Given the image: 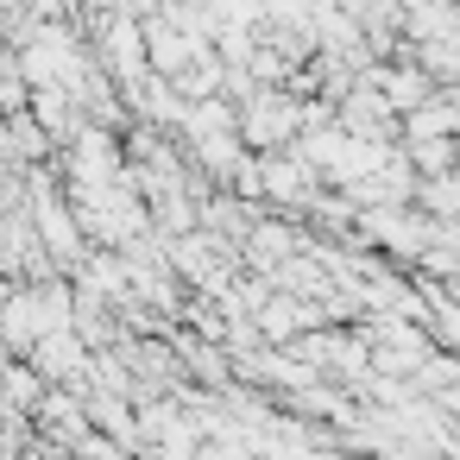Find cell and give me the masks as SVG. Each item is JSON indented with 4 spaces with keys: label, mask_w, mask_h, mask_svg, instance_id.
I'll return each mask as SVG.
<instances>
[{
    "label": "cell",
    "mask_w": 460,
    "mask_h": 460,
    "mask_svg": "<svg viewBox=\"0 0 460 460\" xmlns=\"http://www.w3.org/2000/svg\"><path fill=\"white\" fill-rule=\"evenodd\" d=\"M76 460H120V447H114L108 435H83V441H76Z\"/></svg>",
    "instance_id": "cell-7"
},
{
    "label": "cell",
    "mask_w": 460,
    "mask_h": 460,
    "mask_svg": "<svg viewBox=\"0 0 460 460\" xmlns=\"http://www.w3.org/2000/svg\"><path fill=\"white\" fill-rule=\"evenodd\" d=\"M290 246H296V234H290V227H278V221H265V227H252V234H246V259H252V265H278Z\"/></svg>",
    "instance_id": "cell-5"
},
{
    "label": "cell",
    "mask_w": 460,
    "mask_h": 460,
    "mask_svg": "<svg viewBox=\"0 0 460 460\" xmlns=\"http://www.w3.org/2000/svg\"><path fill=\"white\" fill-rule=\"evenodd\" d=\"M309 183H315V171L303 164V158H265V196L271 202H309Z\"/></svg>",
    "instance_id": "cell-3"
},
{
    "label": "cell",
    "mask_w": 460,
    "mask_h": 460,
    "mask_svg": "<svg viewBox=\"0 0 460 460\" xmlns=\"http://www.w3.org/2000/svg\"><path fill=\"white\" fill-rule=\"evenodd\" d=\"M240 139L271 158V146H284V139L296 146V139H303V108H296L290 95H259V102H246V114H240Z\"/></svg>",
    "instance_id": "cell-1"
},
{
    "label": "cell",
    "mask_w": 460,
    "mask_h": 460,
    "mask_svg": "<svg viewBox=\"0 0 460 460\" xmlns=\"http://www.w3.org/2000/svg\"><path fill=\"white\" fill-rule=\"evenodd\" d=\"M32 120L51 133V139H70L76 133V114H70V89H32Z\"/></svg>",
    "instance_id": "cell-4"
},
{
    "label": "cell",
    "mask_w": 460,
    "mask_h": 460,
    "mask_svg": "<svg viewBox=\"0 0 460 460\" xmlns=\"http://www.w3.org/2000/svg\"><path fill=\"white\" fill-rule=\"evenodd\" d=\"M32 372L39 378H83V341L76 334H45L32 347Z\"/></svg>",
    "instance_id": "cell-2"
},
{
    "label": "cell",
    "mask_w": 460,
    "mask_h": 460,
    "mask_svg": "<svg viewBox=\"0 0 460 460\" xmlns=\"http://www.w3.org/2000/svg\"><path fill=\"white\" fill-rule=\"evenodd\" d=\"M410 164L435 183L441 171H454V139H435V146H410Z\"/></svg>",
    "instance_id": "cell-6"
}]
</instances>
